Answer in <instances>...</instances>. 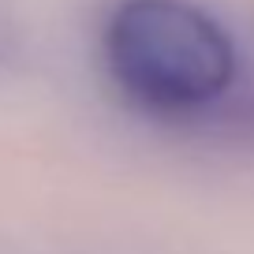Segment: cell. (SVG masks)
Returning <instances> with one entry per match:
<instances>
[{
    "label": "cell",
    "instance_id": "obj_1",
    "mask_svg": "<svg viewBox=\"0 0 254 254\" xmlns=\"http://www.w3.org/2000/svg\"><path fill=\"white\" fill-rule=\"evenodd\" d=\"M105 60L131 101L157 112L202 109L236 75L232 38L187 0H124L105 26Z\"/></svg>",
    "mask_w": 254,
    "mask_h": 254
}]
</instances>
